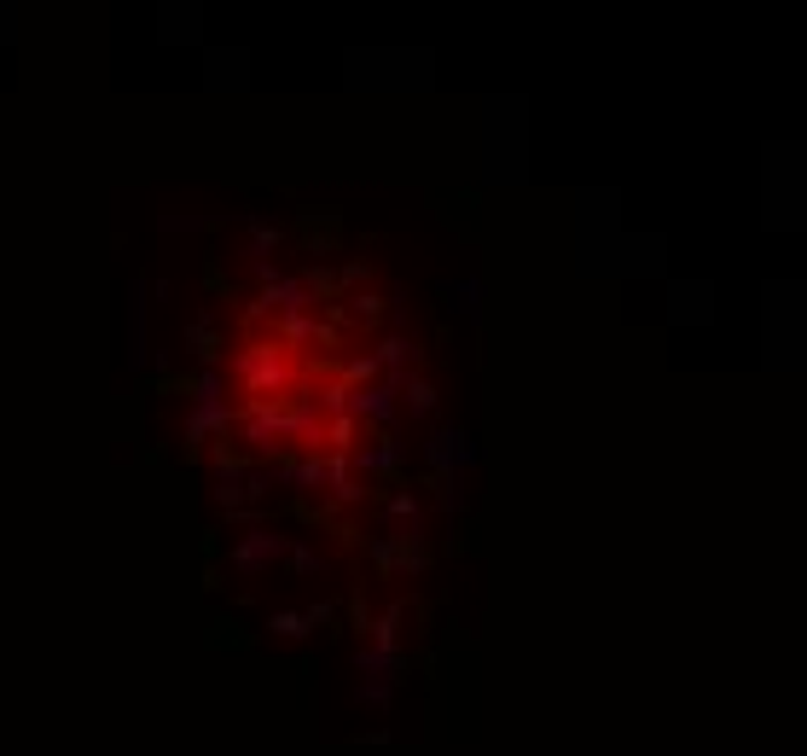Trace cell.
<instances>
[{
    "label": "cell",
    "mask_w": 807,
    "mask_h": 756,
    "mask_svg": "<svg viewBox=\"0 0 807 756\" xmlns=\"http://www.w3.org/2000/svg\"><path fill=\"white\" fill-rule=\"evenodd\" d=\"M430 402H436V390H430L424 378H418V385H413V408H430Z\"/></svg>",
    "instance_id": "cell-1"
}]
</instances>
